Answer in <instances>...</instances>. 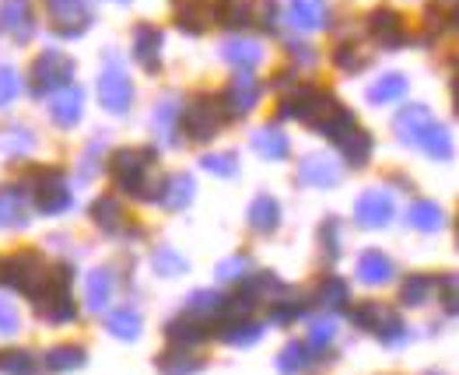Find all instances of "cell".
Listing matches in <instances>:
<instances>
[{
	"label": "cell",
	"instance_id": "cell-7",
	"mask_svg": "<svg viewBox=\"0 0 459 375\" xmlns=\"http://www.w3.org/2000/svg\"><path fill=\"white\" fill-rule=\"evenodd\" d=\"M372 36L385 42V46H396V42H403V22H400V14L396 11H376L372 14Z\"/></svg>",
	"mask_w": 459,
	"mask_h": 375
},
{
	"label": "cell",
	"instance_id": "cell-13",
	"mask_svg": "<svg viewBox=\"0 0 459 375\" xmlns=\"http://www.w3.org/2000/svg\"><path fill=\"white\" fill-rule=\"evenodd\" d=\"M403 92H407V77L385 74L368 88V99H372V102H393V99H400Z\"/></svg>",
	"mask_w": 459,
	"mask_h": 375
},
{
	"label": "cell",
	"instance_id": "cell-3",
	"mask_svg": "<svg viewBox=\"0 0 459 375\" xmlns=\"http://www.w3.org/2000/svg\"><path fill=\"white\" fill-rule=\"evenodd\" d=\"M130 81H126V74L119 71V67H109L106 74L99 77V99H102V106L109 109V113H123L126 106H130Z\"/></svg>",
	"mask_w": 459,
	"mask_h": 375
},
{
	"label": "cell",
	"instance_id": "cell-21",
	"mask_svg": "<svg viewBox=\"0 0 459 375\" xmlns=\"http://www.w3.org/2000/svg\"><path fill=\"white\" fill-rule=\"evenodd\" d=\"M11 222H22V200L7 189L0 193V225H11Z\"/></svg>",
	"mask_w": 459,
	"mask_h": 375
},
{
	"label": "cell",
	"instance_id": "cell-11",
	"mask_svg": "<svg viewBox=\"0 0 459 375\" xmlns=\"http://www.w3.org/2000/svg\"><path fill=\"white\" fill-rule=\"evenodd\" d=\"M358 274H361L365 281H372V284H376V281H385V277L393 274V263L385 260L379 249H368V253L358 260Z\"/></svg>",
	"mask_w": 459,
	"mask_h": 375
},
{
	"label": "cell",
	"instance_id": "cell-2",
	"mask_svg": "<svg viewBox=\"0 0 459 375\" xmlns=\"http://www.w3.org/2000/svg\"><path fill=\"white\" fill-rule=\"evenodd\" d=\"M71 74H74V64H71L64 53H56V49L42 53V57L36 60V88L39 92H53L56 84H64Z\"/></svg>",
	"mask_w": 459,
	"mask_h": 375
},
{
	"label": "cell",
	"instance_id": "cell-19",
	"mask_svg": "<svg viewBox=\"0 0 459 375\" xmlns=\"http://www.w3.org/2000/svg\"><path fill=\"white\" fill-rule=\"evenodd\" d=\"M253 225L267 228V231L277 225V204H273L270 196H260V200L253 204Z\"/></svg>",
	"mask_w": 459,
	"mask_h": 375
},
{
	"label": "cell",
	"instance_id": "cell-26",
	"mask_svg": "<svg viewBox=\"0 0 459 375\" xmlns=\"http://www.w3.org/2000/svg\"><path fill=\"white\" fill-rule=\"evenodd\" d=\"M0 327H14V312H11V305H4V301H0Z\"/></svg>",
	"mask_w": 459,
	"mask_h": 375
},
{
	"label": "cell",
	"instance_id": "cell-16",
	"mask_svg": "<svg viewBox=\"0 0 459 375\" xmlns=\"http://www.w3.org/2000/svg\"><path fill=\"white\" fill-rule=\"evenodd\" d=\"M77 116H81V95L77 92H64L56 102H53V119L60 126H71Z\"/></svg>",
	"mask_w": 459,
	"mask_h": 375
},
{
	"label": "cell",
	"instance_id": "cell-25",
	"mask_svg": "<svg viewBox=\"0 0 459 375\" xmlns=\"http://www.w3.org/2000/svg\"><path fill=\"white\" fill-rule=\"evenodd\" d=\"M207 169H214V172H221V176H231V172H235L231 154H214V158H207Z\"/></svg>",
	"mask_w": 459,
	"mask_h": 375
},
{
	"label": "cell",
	"instance_id": "cell-12",
	"mask_svg": "<svg viewBox=\"0 0 459 375\" xmlns=\"http://www.w3.org/2000/svg\"><path fill=\"white\" fill-rule=\"evenodd\" d=\"M71 204V189L64 187L60 179H53L49 187L39 189V207L46 211V214H56V211H64Z\"/></svg>",
	"mask_w": 459,
	"mask_h": 375
},
{
	"label": "cell",
	"instance_id": "cell-1",
	"mask_svg": "<svg viewBox=\"0 0 459 375\" xmlns=\"http://www.w3.org/2000/svg\"><path fill=\"white\" fill-rule=\"evenodd\" d=\"M46 14L60 36H81L91 22L88 0H46Z\"/></svg>",
	"mask_w": 459,
	"mask_h": 375
},
{
	"label": "cell",
	"instance_id": "cell-24",
	"mask_svg": "<svg viewBox=\"0 0 459 375\" xmlns=\"http://www.w3.org/2000/svg\"><path fill=\"white\" fill-rule=\"evenodd\" d=\"M116 214H119V207H116V200H109V196L95 204V222H102V225H113Z\"/></svg>",
	"mask_w": 459,
	"mask_h": 375
},
{
	"label": "cell",
	"instance_id": "cell-10",
	"mask_svg": "<svg viewBox=\"0 0 459 375\" xmlns=\"http://www.w3.org/2000/svg\"><path fill=\"white\" fill-rule=\"evenodd\" d=\"M186 130H190L193 137H214V130H218V116H214V109H207V102L193 106L190 113H186Z\"/></svg>",
	"mask_w": 459,
	"mask_h": 375
},
{
	"label": "cell",
	"instance_id": "cell-22",
	"mask_svg": "<svg viewBox=\"0 0 459 375\" xmlns=\"http://www.w3.org/2000/svg\"><path fill=\"white\" fill-rule=\"evenodd\" d=\"M411 225L438 228V207H435V204H414V207H411Z\"/></svg>",
	"mask_w": 459,
	"mask_h": 375
},
{
	"label": "cell",
	"instance_id": "cell-20",
	"mask_svg": "<svg viewBox=\"0 0 459 375\" xmlns=\"http://www.w3.org/2000/svg\"><path fill=\"white\" fill-rule=\"evenodd\" d=\"M109 288H113L109 274H106V270H95V277L88 281V295H91V305H106V299H109Z\"/></svg>",
	"mask_w": 459,
	"mask_h": 375
},
{
	"label": "cell",
	"instance_id": "cell-18",
	"mask_svg": "<svg viewBox=\"0 0 459 375\" xmlns=\"http://www.w3.org/2000/svg\"><path fill=\"white\" fill-rule=\"evenodd\" d=\"M256 148L264 151L267 158H284V154H288V137H284L281 130H264V134L256 137Z\"/></svg>",
	"mask_w": 459,
	"mask_h": 375
},
{
	"label": "cell",
	"instance_id": "cell-17",
	"mask_svg": "<svg viewBox=\"0 0 459 375\" xmlns=\"http://www.w3.org/2000/svg\"><path fill=\"white\" fill-rule=\"evenodd\" d=\"M225 57H229L231 64H238V67H253V64L264 60V53H260L256 42H229L225 46Z\"/></svg>",
	"mask_w": 459,
	"mask_h": 375
},
{
	"label": "cell",
	"instance_id": "cell-14",
	"mask_svg": "<svg viewBox=\"0 0 459 375\" xmlns=\"http://www.w3.org/2000/svg\"><path fill=\"white\" fill-rule=\"evenodd\" d=\"M302 179L306 183H337L341 169L333 161H326V158H308L306 165H302Z\"/></svg>",
	"mask_w": 459,
	"mask_h": 375
},
{
	"label": "cell",
	"instance_id": "cell-4",
	"mask_svg": "<svg viewBox=\"0 0 459 375\" xmlns=\"http://www.w3.org/2000/svg\"><path fill=\"white\" fill-rule=\"evenodd\" d=\"M0 29L11 32L18 42L32 36V11H29V0H4L0 7Z\"/></svg>",
	"mask_w": 459,
	"mask_h": 375
},
{
	"label": "cell",
	"instance_id": "cell-8",
	"mask_svg": "<svg viewBox=\"0 0 459 375\" xmlns=\"http://www.w3.org/2000/svg\"><path fill=\"white\" fill-rule=\"evenodd\" d=\"M158 46H161V36L154 32L152 25H141L137 29V36H134V57L152 71L158 67Z\"/></svg>",
	"mask_w": 459,
	"mask_h": 375
},
{
	"label": "cell",
	"instance_id": "cell-23",
	"mask_svg": "<svg viewBox=\"0 0 459 375\" xmlns=\"http://www.w3.org/2000/svg\"><path fill=\"white\" fill-rule=\"evenodd\" d=\"M14 95H18V74L7 71V67H0V106L11 102Z\"/></svg>",
	"mask_w": 459,
	"mask_h": 375
},
{
	"label": "cell",
	"instance_id": "cell-15",
	"mask_svg": "<svg viewBox=\"0 0 459 375\" xmlns=\"http://www.w3.org/2000/svg\"><path fill=\"white\" fill-rule=\"evenodd\" d=\"M256 95H260V84L253 81L249 74H238L235 84H231V102L235 109H253L256 106Z\"/></svg>",
	"mask_w": 459,
	"mask_h": 375
},
{
	"label": "cell",
	"instance_id": "cell-9",
	"mask_svg": "<svg viewBox=\"0 0 459 375\" xmlns=\"http://www.w3.org/2000/svg\"><path fill=\"white\" fill-rule=\"evenodd\" d=\"M431 113L428 109H407L400 116V130H403V141H424L428 130H431Z\"/></svg>",
	"mask_w": 459,
	"mask_h": 375
},
{
	"label": "cell",
	"instance_id": "cell-5",
	"mask_svg": "<svg viewBox=\"0 0 459 375\" xmlns=\"http://www.w3.org/2000/svg\"><path fill=\"white\" fill-rule=\"evenodd\" d=\"M393 214V196L385 189H368L358 200V222L361 225H385Z\"/></svg>",
	"mask_w": 459,
	"mask_h": 375
},
{
	"label": "cell",
	"instance_id": "cell-6",
	"mask_svg": "<svg viewBox=\"0 0 459 375\" xmlns=\"http://www.w3.org/2000/svg\"><path fill=\"white\" fill-rule=\"evenodd\" d=\"M288 14H291V25L299 29H319L326 22V0H291L288 4Z\"/></svg>",
	"mask_w": 459,
	"mask_h": 375
}]
</instances>
